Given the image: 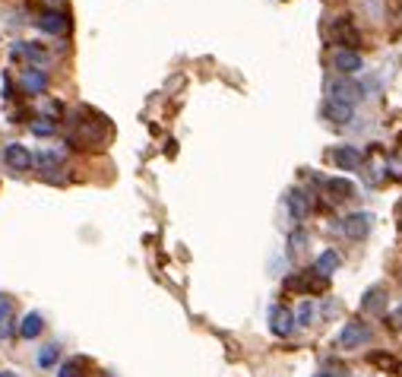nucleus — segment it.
<instances>
[{
	"instance_id": "nucleus-1",
	"label": "nucleus",
	"mask_w": 402,
	"mask_h": 377,
	"mask_svg": "<svg viewBox=\"0 0 402 377\" xmlns=\"http://www.w3.org/2000/svg\"><path fill=\"white\" fill-rule=\"evenodd\" d=\"M104 134H108V124H104L102 114L92 111V121H73L67 143L76 149H98L104 143Z\"/></svg>"
},
{
	"instance_id": "nucleus-2",
	"label": "nucleus",
	"mask_w": 402,
	"mask_h": 377,
	"mask_svg": "<svg viewBox=\"0 0 402 377\" xmlns=\"http://www.w3.org/2000/svg\"><path fill=\"white\" fill-rule=\"evenodd\" d=\"M361 92L365 89L355 80H349V76H336V80L327 83V95L333 102H342V105H351V108H355V102H361Z\"/></svg>"
},
{
	"instance_id": "nucleus-3",
	"label": "nucleus",
	"mask_w": 402,
	"mask_h": 377,
	"mask_svg": "<svg viewBox=\"0 0 402 377\" xmlns=\"http://www.w3.org/2000/svg\"><path fill=\"white\" fill-rule=\"evenodd\" d=\"M339 349H361V346H367L371 342V327L367 324H361V320H349V324L342 327V333H339Z\"/></svg>"
},
{
	"instance_id": "nucleus-4",
	"label": "nucleus",
	"mask_w": 402,
	"mask_h": 377,
	"mask_svg": "<svg viewBox=\"0 0 402 377\" xmlns=\"http://www.w3.org/2000/svg\"><path fill=\"white\" fill-rule=\"evenodd\" d=\"M269 333L279 336V340L291 336L295 333V311H289L285 304H273L269 308Z\"/></svg>"
},
{
	"instance_id": "nucleus-5",
	"label": "nucleus",
	"mask_w": 402,
	"mask_h": 377,
	"mask_svg": "<svg viewBox=\"0 0 402 377\" xmlns=\"http://www.w3.org/2000/svg\"><path fill=\"white\" fill-rule=\"evenodd\" d=\"M371 212H351V216H345L342 226H339V232L345 235V238H351V241H365L367 235H371Z\"/></svg>"
},
{
	"instance_id": "nucleus-6",
	"label": "nucleus",
	"mask_w": 402,
	"mask_h": 377,
	"mask_svg": "<svg viewBox=\"0 0 402 377\" xmlns=\"http://www.w3.org/2000/svg\"><path fill=\"white\" fill-rule=\"evenodd\" d=\"M3 162H7V168L13 174H23L32 168V162H35V156L29 152V146L23 143H10L7 149H3Z\"/></svg>"
},
{
	"instance_id": "nucleus-7",
	"label": "nucleus",
	"mask_w": 402,
	"mask_h": 377,
	"mask_svg": "<svg viewBox=\"0 0 402 377\" xmlns=\"http://www.w3.org/2000/svg\"><path fill=\"white\" fill-rule=\"evenodd\" d=\"M38 29L48 32V35H64V32L70 29V16L64 13V10H51V7H48L45 13L38 16Z\"/></svg>"
},
{
	"instance_id": "nucleus-8",
	"label": "nucleus",
	"mask_w": 402,
	"mask_h": 377,
	"mask_svg": "<svg viewBox=\"0 0 402 377\" xmlns=\"http://www.w3.org/2000/svg\"><path fill=\"white\" fill-rule=\"evenodd\" d=\"M361 67H365V61H361V54L351 51V48H339V51L333 54V70H339V76H355Z\"/></svg>"
},
{
	"instance_id": "nucleus-9",
	"label": "nucleus",
	"mask_w": 402,
	"mask_h": 377,
	"mask_svg": "<svg viewBox=\"0 0 402 377\" xmlns=\"http://www.w3.org/2000/svg\"><path fill=\"white\" fill-rule=\"evenodd\" d=\"M323 194L329 196V203H342V200H351L358 194V187L349 178H327L323 181Z\"/></svg>"
},
{
	"instance_id": "nucleus-10",
	"label": "nucleus",
	"mask_w": 402,
	"mask_h": 377,
	"mask_svg": "<svg viewBox=\"0 0 402 377\" xmlns=\"http://www.w3.org/2000/svg\"><path fill=\"white\" fill-rule=\"evenodd\" d=\"M289 288H295V292H301V295H317L323 286H327V279H320L313 270H307V273H295L289 282H285Z\"/></svg>"
},
{
	"instance_id": "nucleus-11",
	"label": "nucleus",
	"mask_w": 402,
	"mask_h": 377,
	"mask_svg": "<svg viewBox=\"0 0 402 377\" xmlns=\"http://www.w3.org/2000/svg\"><path fill=\"white\" fill-rule=\"evenodd\" d=\"M285 206H289L291 219L301 222V219H307V216H311V210H313V196L307 194V190H291L289 200H285Z\"/></svg>"
},
{
	"instance_id": "nucleus-12",
	"label": "nucleus",
	"mask_w": 402,
	"mask_h": 377,
	"mask_svg": "<svg viewBox=\"0 0 402 377\" xmlns=\"http://www.w3.org/2000/svg\"><path fill=\"white\" fill-rule=\"evenodd\" d=\"M327 35L333 38L336 45H342V48L349 45L351 51H355V45H358V42H361V35H358V32H355V26H351L349 19H336V23L329 26V32H327Z\"/></svg>"
},
{
	"instance_id": "nucleus-13",
	"label": "nucleus",
	"mask_w": 402,
	"mask_h": 377,
	"mask_svg": "<svg viewBox=\"0 0 402 377\" xmlns=\"http://www.w3.org/2000/svg\"><path fill=\"white\" fill-rule=\"evenodd\" d=\"M19 86H23V92H29V95H42V92L48 89V73L42 67H26L23 76H19Z\"/></svg>"
},
{
	"instance_id": "nucleus-14",
	"label": "nucleus",
	"mask_w": 402,
	"mask_h": 377,
	"mask_svg": "<svg viewBox=\"0 0 402 377\" xmlns=\"http://www.w3.org/2000/svg\"><path fill=\"white\" fill-rule=\"evenodd\" d=\"M333 162L342 172H358V168L365 165V156H361V149H355V146H339V149H333Z\"/></svg>"
},
{
	"instance_id": "nucleus-15",
	"label": "nucleus",
	"mask_w": 402,
	"mask_h": 377,
	"mask_svg": "<svg viewBox=\"0 0 402 377\" xmlns=\"http://www.w3.org/2000/svg\"><path fill=\"white\" fill-rule=\"evenodd\" d=\"M361 311L371 317H380L383 311H387V288L383 286H374L365 292V302H361Z\"/></svg>"
},
{
	"instance_id": "nucleus-16",
	"label": "nucleus",
	"mask_w": 402,
	"mask_h": 377,
	"mask_svg": "<svg viewBox=\"0 0 402 377\" xmlns=\"http://www.w3.org/2000/svg\"><path fill=\"white\" fill-rule=\"evenodd\" d=\"M323 118L333 124H351V118H355V108L351 105H342V102H333V98H327L323 102Z\"/></svg>"
},
{
	"instance_id": "nucleus-17",
	"label": "nucleus",
	"mask_w": 402,
	"mask_h": 377,
	"mask_svg": "<svg viewBox=\"0 0 402 377\" xmlns=\"http://www.w3.org/2000/svg\"><path fill=\"white\" fill-rule=\"evenodd\" d=\"M42 330H45V317L38 314V311H29V314L23 317V324H19V336H23V340H35Z\"/></svg>"
},
{
	"instance_id": "nucleus-18",
	"label": "nucleus",
	"mask_w": 402,
	"mask_h": 377,
	"mask_svg": "<svg viewBox=\"0 0 402 377\" xmlns=\"http://www.w3.org/2000/svg\"><path fill=\"white\" fill-rule=\"evenodd\" d=\"M336 270H339V254H336V250H323V254L317 257V264H313V273H317L320 279H329Z\"/></svg>"
},
{
	"instance_id": "nucleus-19",
	"label": "nucleus",
	"mask_w": 402,
	"mask_h": 377,
	"mask_svg": "<svg viewBox=\"0 0 402 377\" xmlns=\"http://www.w3.org/2000/svg\"><path fill=\"white\" fill-rule=\"evenodd\" d=\"M13 333H16V314H13V308H10V302H3L0 304V342L10 340Z\"/></svg>"
},
{
	"instance_id": "nucleus-20",
	"label": "nucleus",
	"mask_w": 402,
	"mask_h": 377,
	"mask_svg": "<svg viewBox=\"0 0 402 377\" xmlns=\"http://www.w3.org/2000/svg\"><path fill=\"white\" fill-rule=\"evenodd\" d=\"M86 371H89V358H80V355H76V358H67V362L60 365L57 377H89Z\"/></svg>"
},
{
	"instance_id": "nucleus-21",
	"label": "nucleus",
	"mask_w": 402,
	"mask_h": 377,
	"mask_svg": "<svg viewBox=\"0 0 402 377\" xmlns=\"http://www.w3.org/2000/svg\"><path fill=\"white\" fill-rule=\"evenodd\" d=\"M371 365H374V368H380V371H390V374H396V371L402 368L399 358H396V355H390V352H374L371 355Z\"/></svg>"
},
{
	"instance_id": "nucleus-22",
	"label": "nucleus",
	"mask_w": 402,
	"mask_h": 377,
	"mask_svg": "<svg viewBox=\"0 0 402 377\" xmlns=\"http://www.w3.org/2000/svg\"><path fill=\"white\" fill-rule=\"evenodd\" d=\"M57 358H60V346H57V342L38 349V368H54V365H57Z\"/></svg>"
},
{
	"instance_id": "nucleus-23",
	"label": "nucleus",
	"mask_w": 402,
	"mask_h": 377,
	"mask_svg": "<svg viewBox=\"0 0 402 377\" xmlns=\"http://www.w3.org/2000/svg\"><path fill=\"white\" fill-rule=\"evenodd\" d=\"M317 377H351V371L345 368L342 362H327L320 371H317Z\"/></svg>"
},
{
	"instance_id": "nucleus-24",
	"label": "nucleus",
	"mask_w": 402,
	"mask_h": 377,
	"mask_svg": "<svg viewBox=\"0 0 402 377\" xmlns=\"http://www.w3.org/2000/svg\"><path fill=\"white\" fill-rule=\"evenodd\" d=\"M295 324L298 327H311L313 324V302H301L295 311Z\"/></svg>"
},
{
	"instance_id": "nucleus-25",
	"label": "nucleus",
	"mask_w": 402,
	"mask_h": 377,
	"mask_svg": "<svg viewBox=\"0 0 402 377\" xmlns=\"http://www.w3.org/2000/svg\"><path fill=\"white\" fill-rule=\"evenodd\" d=\"M54 130H57V124H54L51 118H35V121H32V134L35 136H51Z\"/></svg>"
},
{
	"instance_id": "nucleus-26",
	"label": "nucleus",
	"mask_w": 402,
	"mask_h": 377,
	"mask_svg": "<svg viewBox=\"0 0 402 377\" xmlns=\"http://www.w3.org/2000/svg\"><path fill=\"white\" fill-rule=\"evenodd\" d=\"M387 324H390V330H402V302L387 314Z\"/></svg>"
},
{
	"instance_id": "nucleus-27",
	"label": "nucleus",
	"mask_w": 402,
	"mask_h": 377,
	"mask_svg": "<svg viewBox=\"0 0 402 377\" xmlns=\"http://www.w3.org/2000/svg\"><path fill=\"white\" fill-rule=\"evenodd\" d=\"M289 244H291V254H301V250H304V244H307V235H304V232L291 235V238H289Z\"/></svg>"
},
{
	"instance_id": "nucleus-28",
	"label": "nucleus",
	"mask_w": 402,
	"mask_h": 377,
	"mask_svg": "<svg viewBox=\"0 0 402 377\" xmlns=\"http://www.w3.org/2000/svg\"><path fill=\"white\" fill-rule=\"evenodd\" d=\"M48 3H51V10H57L60 3H64V0H48Z\"/></svg>"
},
{
	"instance_id": "nucleus-29",
	"label": "nucleus",
	"mask_w": 402,
	"mask_h": 377,
	"mask_svg": "<svg viewBox=\"0 0 402 377\" xmlns=\"http://www.w3.org/2000/svg\"><path fill=\"white\" fill-rule=\"evenodd\" d=\"M0 377H16V374H13V371H0Z\"/></svg>"
},
{
	"instance_id": "nucleus-30",
	"label": "nucleus",
	"mask_w": 402,
	"mask_h": 377,
	"mask_svg": "<svg viewBox=\"0 0 402 377\" xmlns=\"http://www.w3.org/2000/svg\"><path fill=\"white\" fill-rule=\"evenodd\" d=\"M95 377H111V374H95Z\"/></svg>"
},
{
	"instance_id": "nucleus-31",
	"label": "nucleus",
	"mask_w": 402,
	"mask_h": 377,
	"mask_svg": "<svg viewBox=\"0 0 402 377\" xmlns=\"http://www.w3.org/2000/svg\"><path fill=\"white\" fill-rule=\"evenodd\" d=\"M0 304H3V295H0Z\"/></svg>"
}]
</instances>
